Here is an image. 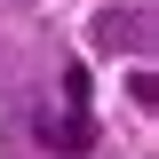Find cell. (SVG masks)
<instances>
[{
  "mask_svg": "<svg viewBox=\"0 0 159 159\" xmlns=\"http://www.w3.org/2000/svg\"><path fill=\"white\" fill-rule=\"evenodd\" d=\"M32 127H40V143H48V151H64V159H80L88 143H96V127H88V103H72V96H64V111H40Z\"/></svg>",
  "mask_w": 159,
  "mask_h": 159,
  "instance_id": "obj_1",
  "label": "cell"
}]
</instances>
